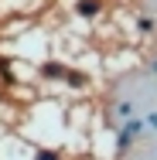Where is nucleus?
Listing matches in <instances>:
<instances>
[{"label": "nucleus", "instance_id": "obj_2", "mask_svg": "<svg viewBox=\"0 0 157 160\" xmlns=\"http://www.w3.org/2000/svg\"><path fill=\"white\" fill-rule=\"evenodd\" d=\"M41 75H44V78H65V75H68V72H65L62 65H55V62H48V65H41Z\"/></svg>", "mask_w": 157, "mask_h": 160}, {"label": "nucleus", "instance_id": "obj_4", "mask_svg": "<svg viewBox=\"0 0 157 160\" xmlns=\"http://www.w3.org/2000/svg\"><path fill=\"white\" fill-rule=\"evenodd\" d=\"M116 116H120V123H126V119H133V106H130V102H123V106H116Z\"/></svg>", "mask_w": 157, "mask_h": 160}, {"label": "nucleus", "instance_id": "obj_8", "mask_svg": "<svg viewBox=\"0 0 157 160\" xmlns=\"http://www.w3.org/2000/svg\"><path fill=\"white\" fill-rule=\"evenodd\" d=\"M34 160H58V153H48V150H41V153H38Z\"/></svg>", "mask_w": 157, "mask_h": 160}, {"label": "nucleus", "instance_id": "obj_7", "mask_svg": "<svg viewBox=\"0 0 157 160\" xmlns=\"http://www.w3.org/2000/svg\"><path fill=\"white\" fill-rule=\"evenodd\" d=\"M144 123H147V133H150V129H157V112H150V116H144Z\"/></svg>", "mask_w": 157, "mask_h": 160}, {"label": "nucleus", "instance_id": "obj_6", "mask_svg": "<svg viewBox=\"0 0 157 160\" xmlns=\"http://www.w3.org/2000/svg\"><path fill=\"white\" fill-rule=\"evenodd\" d=\"M72 85H86V75H79V72H72V75H65Z\"/></svg>", "mask_w": 157, "mask_h": 160}, {"label": "nucleus", "instance_id": "obj_1", "mask_svg": "<svg viewBox=\"0 0 157 160\" xmlns=\"http://www.w3.org/2000/svg\"><path fill=\"white\" fill-rule=\"evenodd\" d=\"M99 10H102L99 0H79V14H82V17H96Z\"/></svg>", "mask_w": 157, "mask_h": 160}, {"label": "nucleus", "instance_id": "obj_9", "mask_svg": "<svg viewBox=\"0 0 157 160\" xmlns=\"http://www.w3.org/2000/svg\"><path fill=\"white\" fill-rule=\"evenodd\" d=\"M147 72H150V75H157V58L150 62V68H147Z\"/></svg>", "mask_w": 157, "mask_h": 160}, {"label": "nucleus", "instance_id": "obj_3", "mask_svg": "<svg viewBox=\"0 0 157 160\" xmlns=\"http://www.w3.org/2000/svg\"><path fill=\"white\" fill-rule=\"evenodd\" d=\"M154 28H157V24H154V17H140V21H137V31H140V34H150Z\"/></svg>", "mask_w": 157, "mask_h": 160}, {"label": "nucleus", "instance_id": "obj_5", "mask_svg": "<svg viewBox=\"0 0 157 160\" xmlns=\"http://www.w3.org/2000/svg\"><path fill=\"white\" fill-rule=\"evenodd\" d=\"M0 75L7 82H14V68H10V58H0Z\"/></svg>", "mask_w": 157, "mask_h": 160}]
</instances>
